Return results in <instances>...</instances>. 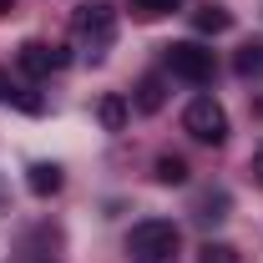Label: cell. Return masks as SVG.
I'll return each mask as SVG.
<instances>
[{
	"label": "cell",
	"mask_w": 263,
	"mask_h": 263,
	"mask_svg": "<svg viewBox=\"0 0 263 263\" xmlns=\"http://www.w3.org/2000/svg\"><path fill=\"white\" fill-rule=\"evenodd\" d=\"M172 253H177V223H167V218H142L127 233L132 263H172Z\"/></svg>",
	"instance_id": "1"
},
{
	"label": "cell",
	"mask_w": 263,
	"mask_h": 263,
	"mask_svg": "<svg viewBox=\"0 0 263 263\" xmlns=\"http://www.w3.org/2000/svg\"><path fill=\"white\" fill-rule=\"evenodd\" d=\"M182 132L193 142H202V147H223L228 142V111H223V101L218 97H193L187 111H182Z\"/></svg>",
	"instance_id": "2"
},
{
	"label": "cell",
	"mask_w": 263,
	"mask_h": 263,
	"mask_svg": "<svg viewBox=\"0 0 263 263\" xmlns=\"http://www.w3.org/2000/svg\"><path fill=\"white\" fill-rule=\"evenodd\" d=\"M162 66L177 76V81H187V86H208L213 71H218L213 51L197 46V41H172V46H162Z\"/></svg>",
	"instance_id": "3"
},
{
	"label": "cell",
	"mask_w": 263,
	"mask_h": 263,
	"mask_svg": "<svg viewBox=\"0 0 263 263\" xmlns=\"http://www.w3.org/2000/svg\"><path fill=\"white\" fill-rule=\"evenodd\" d=\"M76 35H81V46L91 51V56H101L111 41H117V10L106 5V0H91V5H81L76 10Z\"/></svg>",
	"instance_id": "4"
},
{
	"label": "cell",
	"mask_w": 263,
	"mask_h": 263,
	"mask_svg": "<svg viewBox=\"0 0 263 263\" xmlns=\"http://www.w3.org/2000/svg\"><path fill=\"white\" fill-rule=\"evenodd\" d=\"M71 61L61 46H51V41H26L21 51H15V66L31 76V81H41V76H51V71H61V66Z\"/></svg>",
	"instance_id": "5"
},
{
	"label": "cell",
	"mask_w": 263,
	"mask_h": 263,
	"mask_svg": "<svg viewBox=\"0 0 263 263\" xmlns=\"http://www.w3.org/2000/svg\"><path fill=\"white\" fill-rule=\"evenodd\" d=\"M61 182H66V177H61L56 162H31V167H26V187H31L35 197H56Z\"/></svg>",
	"instance_id": "6"
},
{
	"label": "cell",
	"mask_w": 263,
	"mask_h": 263,
	"mask_svg": "<svg viewBox=\"0 0 263 263\" xmlns=\"http://www.w3.org/2000/svg\"><path fill=\"white\" fill-rule=\"evenodd\" d=\"M127 117H132V101H127V97L106 91V97L97 101V122H101L106 132H122V127H127Z\"/></svg>",
	"instance_id": "7"
},
{
	"label": "cell",
	"mask_w": 263,
	"mask_h": 263,
	"mask_svg": "<svg viewBox=\"0 0 263 263\" xmlns=\"http://www.w3.org/2000/svg\"><path fill=\"white\" fill-rule=\"evenodd\" d=\"M162 101H167L162 76H142V81H137V97H132L137 111H147V117H152V111H162Z\"/></svg>",
	"instance_id": "8"
},
{
	"label": "cell",
	"mask_w": 263,
	"mask_h": 263,
	"mask_svg": "<svg viewBox=\"0 0 263 263\" xmlns=\"http://www.w3.org/2000/svg\"><path fill=\"white\" fill-rule=\"evenodd\" d=\"M193 26H197L202 35H223V31L233 26V10H228V5H202V10L193 15Z\"/></svg>",
	"instance_id": "9"
},
{
	"label": "cell",
	"mask_w": 263,
	"mask_h": 263,
	"mask_svg": "<svg viewBox=\"0 0 263 263\" xmlns=\"http://www.w3.org/2000/svg\"><path fill=\"white\" fill-rule=\"evenodd\" d=\"M233 71L248 81V76H263V41H243L238 56H233Z\"/></svg>",
	"instance_id": "10"
},
{
	"label": "cell",
	"mask_w": 263,
	"mask_h": 263,
	"mask_svg": "<svg viewBox=\"0 0 263 263\" xmlns=\"http://www.w3.org/2000/svg\"><path fill=\"white\" fill-rule=\"evenodd\" d=\"M152 172H157L162 187H182V182H187V162H182V157H157Z\"/></svg>",
	"instance_id": "11"
},
{
	"label": "cell",
	"mask_w": 263,
	"mask_h": 263,
	"mask_svg": "<svg viewBox=\"0 0 263 263\" xmlns=\"http://www.w3.org/2000/svg\"><path fill=\"white\" fill-rule=\"evenodd\" d=\"M132 15H142V21H157V15H172L182 0H127Z\"/></svg>",
	"instance_id": "12"
},
{
	"label": "cell",
	"mask_w": 263,
	"mask_h": 263,
	"mask_svg": "<svg viewBox=\"0 0 263 263\" xmlns=\"http://www.w3.org/2000/svg\"><path fill=\"white\" fill-rule=\"evenodd\" d=\"M223 208H228V197H223V193H208L202 202H197V223H218V218H228Z\"/></svg>",
	"instance_id": "13"
},
{
	"label": "cell",
	"mask_w": 263,
	"mask_h": 263,
	"mask_svg": "<svg viewBox=\"0 0 263 263\" xmlns=\"http://www.w3.org/2000/svg\"><path fill=\"white\" fill-rule=\"evenodd\" d=\"M197 263H238V248H228V243H202L197 248Z\"/></svg>",
	"instance_id": "14"
},
{
	"label": "cell",
	"mask_w": 263,
	"mask_h": 263,
	"mask_svg": "<svg viewBox=\"0 0 263 263\" xmlns=\"http://www.w3.org/2000/svg\"><path fill=\"white\" fill-rule=\"evenodd\" d=\"M10 101H15L21 111H46V101L35 97V91H26V86H15V97H10Z\"/></svg>",
	"instance_id": "15"
},
{
	"label": "cell",
	"mask_w": 263,
	"mask_h": 263,
	"mask_svg": "<svg viewBox=\"0 0 263 263\" xmlns=\"http://www.w3.org/2000/svg\"><path fill=\"white\" fill-rule=\"evenodd\" d=\"M248 172H253V182H258V187H263V147H258V152H253V162H248Z\"/></svg>",
	"instance_id": "16"
},
{
	"label": "cell",
	"mask_w": 263,
	"mask_h": 263,
	"mask_svg": "<svg viewBox=\"0 0 263 263\" xmlns=\"http://www.w3.org/2000/svg\"><path fill=\"white\" fill-rule=\"evenodd\" d=\"M10 97H15V81H10V76L0 71V101H10Z\"/></svg>",
	"instance_id": "17"
},
{
	"label": "cell",
	"mask_w": 263,
	"mask_h": 263,
	"mask_svg": "<svg viewBox=\"0 0 263 263\" xmlns=\"http://www.w3.org/2000/svg\"><path fill=\"white\" fill-rule=\"evenodd\" d=\"M5 202H10V187H5V177H0V213H5Z\"/></svg>",
	"instance_id": "18"
},
{
	"label": "cell",
	"mask_w": 263,
	"mask_h": 263,
	"mask_svg": "<svg viewBox=\"0 0 263 263\" xmlns=\"http://www.w3.org/2000/svg\"><path fill=\"white\" fill-rule=\"evenodd\" d=\"M10 10H15V0H0V15H10Z\"/></svg>",
	"instance_id": "19"
},
{
	"label": "cell",
	"mask_w": 263,
	"mask_h": 263,
	"mask_svg": "<svg viewBox=\"0 0 263 263\" xmlns=\"http://www.w3.org/2000/svg\"><path fill=\"white\" fill-rule=\"evenodd\" d=\"M253 117H263V97H258V101H253Z\"/></svg>",
	"instance_id": "20"
}]
</instances>
